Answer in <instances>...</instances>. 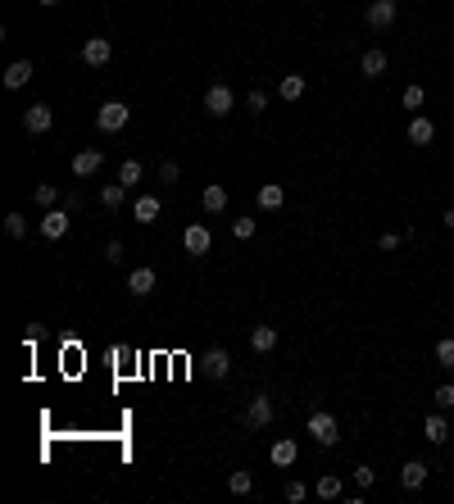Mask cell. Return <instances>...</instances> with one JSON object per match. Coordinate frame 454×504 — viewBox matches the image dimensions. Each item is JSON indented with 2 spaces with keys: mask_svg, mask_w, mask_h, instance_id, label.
I'll use <instances>...</instances> for the list:
<instances>
[{
  "mask_svg": "<svg viewBox=\"0 0 454 504\" xmlns=\"http://www.w3.org/2000/svg\"><path fill=\"white\" fill-rule=\"evenodd\" d=\"M386 64H391V59H386V51H377V46L359 55V73H363L368 82H373V78H382V73H386Z\"/></svg>",
  "mask_w": 454,
  "mask_h": 504,
  "instance_id": "obj_14",
  "label": "cell"
},
{
  "mask_svg": "<svg viewBox=\"0 0 454 504\" xmlns=\"http://www.w3.org/2000/svg\"><path fill=\"white\" fill-rule=\"evenodd\" d=\"M68 227H73L68 209H46V214H41V237H46V241H64Z\"/></svg>",
  "mask_w": 454,
  "mask_h": 504,
  "instance_id": "obj_7",
  "label": "cell"
},
{
  "mask_svg": "<svg viewBox=\"0 0 454 504\" xmlns=\"http://www.w3.org/2000/svg\"><path fill=\"white\" fill-rule=\"evenodd\" d=\"M105 264H123V241H109L105 245Z\"/></svg>",
  "mask_w": 454,
  "mask_h": 504,
  "instance_id": "obj_38",
  "label": "cell"
},
{
  "mask_svg": "<svg viewBox=\"0 0 454 504\" xmlns=\"http://www.w3.org/2000/svg\"><path fill=\"white\" fill-rule=\"evenodd\" d=\"M5 232H9L14 241H23V237H28V218H23L19 209H14V214H5Z\"/></svg>",
  "mask_w": 454,
  "mask_h": 504,
  "instance_id": "obj_29",
  "label": "cell"
},
{
  "mask_svg": "<svg viewBox=\"0 0 454 504\" xmlns=\"http://www.w3.org/2000/svg\"><path fill=\"white\" fill-rule=\"evenodd\" d=\"M51 123H55V109H51V105H32V109H23V128L36 132V137H41V132H51Z\"/></svg>",
  "mask_w": 454,
  "mask_h": 504,
  "instance_id": "obj_9",
  "label": "cell"
},
{
  "mask_svg": "<svg viewBox=\"0 0 454 504\" xmlns=\"http://www.w3.org/2000/svg\"><path fill=\"white\" fill-rule=\"evenodd\" d=\"M64 209H68V214H78V209H82V195L68 191V195H64Z\"/></svg>",
  "mask_w": 454,
  "mask_h": 504,
  "instance_id": "obj_40",
  "label": "cell"
},
{
  "mask_svg": "<svg viewBox=\"0 0 454 504\" xmlns=\"http://www.w3.org/2000/svg\"><path fill=\"white\" fill-rule=\"evenodd\" d=\"M250 346L259 350V354H268V350L277 346V327H268V323H259V327L250 331Z\"/></svg>",
  "mask_w": 454,
  "mask_h": 504,
  "instance_id": "obj_23",
  "label": "cell"
},
{
  "mask_svg": "<svg viewBox=\"0 0 454 504\" xmlns=\"http://www.w3.org/2000/svg\"><path fill=\"white\" fill-rule=\"evenodd\" d=\"M177 178H182V168L173 159H164V164H159V182H177Z\"/></svg>",
  "mask_w": 454,
  "mask_h": 504,
  "instance_id": "obj_35",
  "label": "cell"
},
{
  "mask_svg": "<svg viewBox=\"0 0 454 504\" xmlns=\"http://www.w3.org/2000/svg\"><path fill=\"white\" fill-rule=\"evenodd\" d=\"M205 373H210L214 382H223V377L232 373V354L227 350H210V354H205Z\"/></svg>",
  "mask_w": 454,
  "mask_h": 504,
  "instance_id": "obj_19",
  "label": "cell"
},
{
  "mask_svg": "<svg viewBox=\"0 0 454 504\" xmlns=\"http://www.w3.org/2000/svg\"><path fill=\"white\" fill-rule=\"evenodd\" d=\"M100 164H105V150H82V155H73V178H96V173H100Z\"/></svg>",
  "mask_w": 454,
  "mask_h": 504,
  "instance_id": "obj_10",
  "label": "cell"
},
{
  "mask_svg": "<svg viewBox=\"0 0 454 504\" xmlns=\"http://www.w3.org/2000/svg\"><path fill=\"white\" fill-rule=\"evenodd\" d=\"M36 5H41V9H55V5H59V0H36Z\"/></svg>",
  "mask_w": 454,
  "mask_h": 504,
  "instance_id": "obj_42",
  "label": "cell"
},
{
  "mask_svg": "<svg viewBox=\"0 0 454 504\" xmlns=\"http://www.w3.org/2000/svg\"><path fill=\"white\" fill-rule=\"evenodd\" d=\"M232 237H237V241H250V237H254V218H245V214L232 218Z\"/></svg>",
  "mask_w": 454,
  "mask_h": 504,
  "instance_id": "obj_31",
  "label": "cell"
},
{
  "mask_svg": "<svg viewBox=\"0 0 454 504\" xmlns=\"http://www.w3.org/2000/svg\"><path fill=\"white\" fill-rule=\"evenodd\" d=\"M396 14H400V5H396V0H368L363 23H368L373 32H382V28H391V23H396Z\"/></svg>",
  "mask_w": 454,
  "mask_h": 504,
  "instance_id": "obj_5",
  "label": "cell"
},
{
  "mask_svg": "<svg viewBox=\"0 0 454 504\" xmlns=\"http://www.w3.org/2000/svg\"><path fill=\"white\" fill-rule=\"evenodd\" d=\"M205 109H210V118H227L232 109H237V91H232L227 82H214V87L205 91Z\"/></svg>",
  "mask_w": 454,
  "mask_h": 504,
  "instance_id": "obj_3",
  "label": "cell"
},
{
  "mask_svg": "<svg viewBox=\"0 0 454 504\" xmlns=\"http://www.w3.org/2000/svg\"><path fill=\"white\" fill-rule=\"evenodd\" d=\"M309 436L318 441L323 450H332L336 441H341V427H336V418L327 413V409H318V413H309Z\"/></svg>",
  "mask_w": 454,
  "mask_h": 504,
  "instance_id": "obj_2",
  "label": "cell"
},
{
  "mask_svg": "<svg viewBox=\"0 0 454 504\" xmlns=\"http://www.w3.org/2000/svg\"><path fill=\"white\" fill-rule=\"evenodd\" d=\"M440 223H445V227H454V209H445V214H440Z\"/></svg>",
  "mask_w": 454,
  "mask_h": 504,
  "instance_id": "obj_41",
  "label": "cell"
},
{
  "mask_svg": "<svg viewBox=\"0 0 454 504\" xmlns=\"http://www.w3.org/2000/svg\"><path fill=\"white\" fill-rule=\"evenodd\" d=\"M304 495H309V486H304V482H287V500L291 504H300Z\"/></svg>",
  "mask_w": 454,
  "mask_h": 504,
  "instance_id": "obj_37",
  "label": "cell"
},
{
  "mask_svg": "<svg viewBox=\"0 0 454 504\" xmlns=\"http://www.w3.org/2000/svg\"><path fill=\"white\" fill-rule=\"evenodd\" d=\"M245 109H250V114H264V109H268V96H264V91H250V96H245Z\"/></svg>",
  "mask_w": 454,
  "mask_h": 504,
  "instance_id": "obj_34",
  "label": "cell"
},
{
  "mask_svg": "<svg viewBox=\"0 0 454 504\" xmlns=\"http://www.w3.org/2000/svg\"><path fill=\"white\" fill-rule=\"evenodd\" d=\"M354 482H359V486L368 490V486H373V482H377V473H373V468H368V463H359V468H354Z\"/></svg>",
  "mask_w": 454,
  "mask_h": 504,
  "instance_id": "obj_36",
  "label": "cell"
},
{
  "mask_svg": "<svg viewBox=\"0 0 454 504\" xmlns=\"http://www.w3.org/2000/svg\"><path fill=\"white\" fill-rule=\"evenodd\" d=\"M227 490H232V495H250V490H254V477H250V473H232V477H227Z\"/></svg>",
  "mask_w": 454,
  "mask_h": 504,
  "instance_id": "obj_28",
  "label": "cell"
},
{
  "mask_svg": "<svg viewBox=\"0 0 454 504\" xmlns=\"http://www.w3.org/2000/svg\"><path fill=\"white\" fill-rule=\"evenodd\" d=\"M123 200H128V187H123V182H105V187H100V209H109V214H118V209H123Z\"/></svg>",
  "mask_w": 454,
  "mask_h": 504,
  "instance_id": "obj_20",
  "label": "cell"
},
{
  "mask_svg": "<svg viewBox=\"0 0 454 504\" xmlns=\"http://www.w3.org/2000/svg\"><path fill=\"white\" fill-rule=\"evenodd\" d=\"M159 214H164V205H159V195H137V205H132V218L137 223H159Z\"/></svg>",
  "mask_w": 454,
  "mask_h": 504,
  "instance_id": "obj_12",
  "label": "cell"
},
{
  "mask_svg": "<svg viewBox=\"0 0 454 504\" xmlns=\"http://www.w3.org/2000/svg\"><path fill=\"white\" fill-rule=\"evenodd\" d=\"M32 73H36V68H32V59H14V64L5 68V87H9V91L28 87V82H32Z\"/></svg>",
  "mask_w": 454,
  "mask_h": 504,
  "instance_id": "obj_16",
  "label": "cell"
},
{
  "mask_svg": "<svg viewBox=\"0 0 454 504\" xmlns=\"http://www.w3.org/2000/svg\"><path fill=\"white\" fill-rule=\"evenodd\" d=\"M341 490H346V482H341L336 473L318 477V500H341Z\"/></svg>",
  "mask_w": 454,
  "mask_h": 504,
  "instance_id": "obj_25",
  "label": "cell"
},
{
  "mask_svg": "<svg viewBox=\"0 0 454 504\" xmlns=\"http://www.w3.org/2000/svg\"><path fill=\"white\" fill-rule=\"evenodd\" d=\"M277 96H282V101H300V96H304V78H300V73H287L282 87H277Z\"/></svg>",
  "mask_w": 454,
  "mask_h": 504,
  "instance_id": "obj_24",
  "label": "cell"
},
{
  "mask_svg": "<svg viewBox=\"0 0 454 504\" xmlns=\"http://www.w3.org/2000/svg\"><path fill=\"white\" fill-rule=\"evenodd\" d=\"M409 141H413V145H432V141H436V123L427 118V114H413V118H409Z\"/></svg>",
  "mask_w": 454,
  "mask_h": 504,
  "instance_id": "obj_15",
  "label": "cell"
},
{
  "mask_svg": "<svg viewBox=\"0 0 454 504\" xmlns=\"http://www.w3.org/2000/svg\"><path fill=\"white\" fill-rule=\"evenodd\" d=\"M118 182H123L128 191L141 182V164H137V159H123V168H118Z\"/></svg>",
  "mask_w": 454,
  "mask_h": 504,
  "instance_id": "obj_27",
  "label": "cell"
},
{
  "mask_svg": "<svg viewBox=\"0 0 454 504\" xmlns=\"http://www.w3.org/2000/svg\"><path fill=\"white\" fill-rule=\"evenodd\" d=\"M436 364L440 368H454V336H440L436 341Z\"/></svg>",
  "mask_w": 454,
  "mask_h": 504,
  "instance_id": "obj_30",
  "label": "cell"
},
{
  "mask_svg": "<svg viewBox=\"0 0 454 504\" xmlns=\"http://www.w3.org/2000/svg\"><path fill=\"white\" fill-rule=\"evenodd\" d=\"M254 200H259V209H282V200H287V191H282V182H264Z\"/></svg>",
  "mask_w": 454,
  "mask_h": 504,
  "instance_id": "obj_22",
  "label": "cell"
},
{
  "mask_svg": "<svg viewBox=\"0 0 454 504\" xmlns=\"http://www.w3.org/2000/svg\"><path fill=\"white\" fill-rule=\"evenodd\" d=\"M432 400H436V409H454V386H450V382H445V386H436V396H432Z\"/></svg>",
  "mask_w": 454,
  "mask_h": 504,
  "instance_id": "obj_33",
  "label": "cell"
},
{
  "mask_svg": "<svg viewBox=\"0 0 454 504\" xmlns=\"http://www.w3.org/2000/svg\"><path fill=\"white\" fill-rule=\"evenodd\" d=\"M268 459H273L277 468H291V463L300 459V446H296L291 436H277V441H273V450H268Z\"/></svg>",
  "mask_w": 454,
  "mask_h": 504,
  "instance_id": "obj_11",
  "label": "cell"
},
{
  "mask_svg": "<svg viewBox=\"0 0 454 504\" xmlns=\"http://www.w3.org/2000/svg\"><path fill=\"white\" fill-rule=\"evenodd\" d=\"M32 200L41 205V209H55V200H59V187L55 182H36V191H32Z\"/></svg>",
  "mask_w": 454,
  "mask_h": 504,
  "instance_id": "obj_26",
  "label": "cell"
},
{
  "mask_svg": "<svg viewBox=\"0 0 454 504\" xmlns=\"http://www.w3.org/2000/svg\"><path fill=\"white\" fill-rule=\"evenodd\" d=\"M128 118H132V109L123 101H105L100 114H96V128H100V132H123V128H128Z\"/></svg>",
  "mask_w": 454,
  "mask_h": 504,
  "instance_id": "obj_4",
  "label": "cell"
},
{
  "mask_svg": "<svg viewBox=\"0 0 454 504\" xmlns=\"http://www.w3.org/2000/svg\"><path fill=\"white\" fill-rule=\"evenodd\" d=\"M273 418H277V404L273 396H254V400H245V409H241V423L250 427V432H264V427H273Z\"/></svg>",
  "mask_w": 454,
  "mask_h": 504,
  "instance_id": "obj_1",
  "label": "cell"
},
{
  "mask_svg": "<svg viewBox=\"0 0 454 504\" xmlns=\"http://www.w3.org/2000/svg\"><path fill=\"white\" fill-rule=\"evenodd\" d=\"M400 482L409 486V490H418V486L427 482V463H423V459H409V463L400 468Z\"/></svg>",
  "mask_w": 454,
  "mask_h": 504,
  "instance_id": "obj_21",
  "label": "cell"
},
{
  "mask_svg": "<svg viewBox=\"0 0 454 504\" xmlns=\"http://www.w3.org/2000/svg\"><path fill=\"white\" fill-rule=\"evenodd\" d=\"M155 268H145V264H137V268H132V273H128V291H132V296H150V291H155Z\"/></svg>",
  "mask_w": 454,
  "mask_h": 504,
  "instance_id": "obj_13",
  "label": "cell"
},
{
  "mask_svg": "<svg viewBox=\"0 0 454 504\" xmlns=\"http://www.w3.org/2000/svg\"><path fill=\"white\" fill-rule=\"evenodd\" d=\"M400 101H404V109H423V105H427V91H423V87H404Z\"/></svg>",
  "mask_w": 454,
  "mask_h": 504,
  "instance_id": "obj_32",
  "label": "cell"
},
{
  "mask_svg": "<svg viewBox=\"0 0 454 504\" xmlns=\"http://www.w3.org/2000/svg\"><path fill=\"white\" fill-rule=\"evenodd\" d=\"M200 205H205V214H223L227 209V187L223 182H210V187L200 191Z\"/></svg>",
  "mask_w": 454,
  "mask_h": 504,
  "instance_id": "obj_17",
  "label": "cell"
},
{
  "mask_svg": "<svg viewBox=\"0 0 454 504\" xmlns=\"http://www.w3.org/2000/svg\"><path fill=\"white\" fill-rule=\"evenodd\" d=\"M423 436L432 441V446H445V441H450V423H445L440 413H427V418H423Z\"/></svg>",
  "mask_w": 454,
  "mask_h": 504,
  "instance_id": "obj_18",
  "label": "cell"
},
{
  "mask_svg": "<svg viewBox=\"0 0 454 504\" xmlns=\"http://www.w3.org/2000/svg\"><path fill=\"white\" fill-rule=\"evenodd\" d=\"M182 245H187V254H195V259H200V254H210L214 237H210V227H205V223H191L187 232H182Z\"/></svg>",
  "mask_w": 454,
  "mask_h": 504,
  "instance_id": "obj_8",
  "label": "cell"
},
{
  "mask_svg": "<svg viewBox=\"0 0 454 504\" xmlns=\"http://www.w3.org/2000/svg\"><path fill=\"white\" fill-rule=\"evenodd\" d=\"M377 245H382V250H396V245H400V232H382V237H377Z\"/></svg>",
  "mask_w": 454,
  "mask_h": 504,
  "instance_id": "obj_39",
  "label": "cell"
},
{
  "mask_svg": "<svg viewBox=\"0 0 454 504\" xmlns=\"http://www.w3.org/2000/svg\"><path fill=\"white\" fill-rule=\"evenodd\" d=\"M109 59H114V46H109V36H87V41H82V64L105 68Z\"/></svg>",
  "mask_w": 454,
  "mask_h": 504,
  "instance_id": "obj_6",
  "label": "cell"
}]
</instances>
